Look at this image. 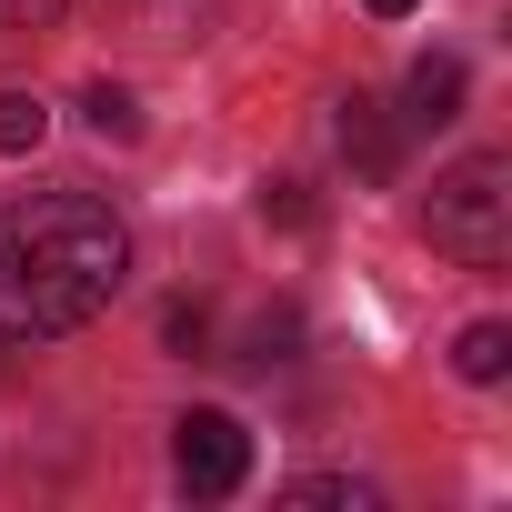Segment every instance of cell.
<instances>
[{"label":"cell","instance_id":"2","mask_svg":"<svg viewBox=\"0 0 512 512\" xmlns=\"http://www.w3.org/2000/svg\"><path fill=\"white\" fill-rule=\"evenodd\" d=\"M422 231H432V251H452L462 272H492L502 251H512V161L502 151L452 161L432 181V201H422Z\"/></svg>","mask_w":512,"mask_h":512},{"label":"cell","instance_id":"3","mask_svg":"<svg viewBox=\"0 0 512 512\" xmlns=\"http://www.w3.org/2000/svg\"><path fill=\"white\" fill-rule=\"evenodd\" d=\"M171 472H181L201 502H221V492H241V472H251V432H241L221 402H201V412L171 422Z\"/></svg>","mask_w":512,"mask_h":512},{"label":"cell","instance_id":"5","mask_svg":"<svg viewBox=\"0 0 512 512\" xmlns=\"http://www.w3.org/2000/svg\"><path fill=\"white\" fill-rule=\"evenodd\" d=\"M342 151H352V161H362V171H372V181H382V171H392V161H402V131H392V121H382V101H362V91H352V101H342Z\"/></svg>","mask_w":512,"mask_h":512},{"label":"cell","instance_id":"10","mask_svg":"<svg viewBox=\"0 0 512 512\" xmlns=\"http://www.w3.org/2000/svg\"><path fill=\"white\" fill-rule=\"evenodd\" d=\"M0 11H11L21 31H41V21H61V0H0Z\"/></svg>","mask_w":512,"mask_h":512},{"label":"cell","instance_id":"7","mask_svg":"<svg viewBox=\"0 0 512 512\" xmlns=\"http://www.w3.org/2000/svg\"><path fill=\"white\" fill-rule=\"evenodd\" d=\"M81 111H91V131H101V141H131V131H141V101H131L121 81H91V91H81Z\"/></svg>","mask_w":512,"mask_h":512},{"label":"cell","instance_id":"9","mask_svg":"<svg viewBox=\"0 0 512 512\" xmlns=\"http://www.w3.org/2000/svg\"><path fill=\"white\" fill-rule=\"evenodd\" d=\"M282 502H302V512H342V502H352V512H372V492H362V482H292Z\"/></svg>","mask_w":512,"mask_h":512},{"label":"cell","instance_id":"8","mask_svg":"<svg viewBox=\"0 0 512 512\" xmlns=\"http://www.w3.org/2000/svg\"><path fill=\"white\" fill-rule=\"evenodd\" d=\"M41 131H51V111L31 91H0V151H41Z\"/></svg>","mask_w":512,"mask_h":512},{"label":"cell","instance_id":"1","mask_svg":"<svg viewBox=\"0 0 512 512\" xmlns=\"http://www.w3.org/2000/svg\"><path fill=\"white\" fill-rule=\"evenodd\" d=\"M131 272V231L111 201L91 191H31L0 211V332L11 342H51L81 332Z\"/></svg>","mask_w":512,"mask_h":512},{"label":"cell","instance_id":"6","mask_svg":"<svg viewBox=\"0 0 512 512\" xmlns=\"http://www.w3.org/2000/svg\"><path fill=\"white\" fill-rule=\"evenodd\" d=\"M452 372H462V382H502V372H512V332H502V322H472V332L452 342Z\"/></svg>","mask_w":512,"mask_h":512},{"label":"cell","instance_id":"11","mask_svg":"<svg viewBox=\"0 0 512 512\" xmlns=\"http://www.w3.org/2000/svg\"><path fill=\"white\" fill-rule=\"evenodd\" d=\"M372 11H382V21H402V11H412V0H372Z\"/></svg>","mask_w":512,"mask_h":512},{"label":"cell","instance_id":"4","mask_svg":"<svg viewBox=\"0 0 512 512\" xmlns=\"http://www.w3.org/2000/svg\"><path fill=\"white\" fill-rule=\"evenodd\" d=\"M402 121H412V131L462 121V61H452V51H422V61H412V81H402Z\"/></svg>","mask_w":512,"mask_h":512}]
</instances>
